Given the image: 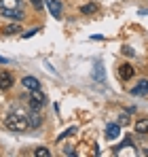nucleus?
Masks as SVG:
<instances>
[{"mask_svg": "<svg viewBox=\"0 0 148 157\" xmlns=\"http://www.w3.org/2000/svg\"><path fill=\"white\" fill-rule=\"evenodd\" d=\"M4 125H6L11 132H25L28 128H30L28 117H25L24 113H9L6 119H4Z\"/></svg>", "mask_w": 148, "mask_h": 157, "instance_id": "1", "label": "nucleus"}, {"mask_svg": "<svg viewBox=\"0 0 148 157\" xmlns=\"http://www.w3.org/2000/svg\"><path fill=\"white\" fill-rule=\"evenodd\" d=\"M47 102V96L40 91V89H34L32 94H30V106L32 108H40V106H45Z\"/></svg>", "mask_w": 148, "mask_h": 157, "instance_id": "2", "label": "nucleus"}, {"mask_svg": "<svg viewBox=\"0 0 148 157\" xmlns=\"http://www.w3.org/2000/svg\"><path fill=\"white\" fill-rule=\"evenodd\" d=\"M45 4L49 6V13L55 19H61V2L59 0H45Z\"/></svg>", "mask_w": 148, "mask_h": 157, "instance_id": "3", "label": "nucleus"}, {"mask_svg": "<svg viewBox=\"0 0 148 157\" xmlns=\"http://www.w3.org/2000/svg\"><path fill=\"white\" fill-rule=\"evenodd\" d=\"M28 123H30V128H40V123H43V117H40L38 108H32V110L28 113Z\"/></svg>", "mask_w": 148, "mask_h": 157, "instance_id": "4", "label": "nucleus"}, {"mask_svg": "<svg viewBox=\"0 0 148 157\" xmlns=\"http://www.w3.org/2000/svg\"><path fill=\"white\" fill-rule=\"evenodd\" d=\"M129 91H131V96H146L148 94V78H142V81H140L138 85H133Z\"/></svg>", "mask_w": 148, "mask_h": 157, "instance_id": "5", "label": "nucleus"}, {"mask_svg": "<svg viewBox=\"0 0 148 157\" xmlns=\"http://www.w3.org/2000/svg\"><path fill=\"white\" fill-rule=\"evenodd\" d=\"M121 136V125L119 123H110L108 128H106V138L108 140H117Z\"/></svg>", "mask_w": 148, "mask_h": 157, "instance_id": "6", "label": "nucleus"}, {"mask_svg": "<svg viewBox=\"0 0 148 157\" xmlns=\"http://www.w3.org/2000/svg\"><path fill=\"white\" fill-rule=\"evenodd\" d=\"M21 83H24L25 89H30V91H34V89H40V81L36 77H24L21 78Z\"/></svg>", "mask_w": 148, "mask_h": 157, "instance_id": "7", "label": "nucleus"}, {"mask_svg": "<svg viewBox=\"0 0 148 157\" xmlns=\"http://www.w3.org/2000/svg\"><path fill=\"white\" fill-rule=\"evenodd\" d=\"M93 78L98 81V83H106V75H104V64L98 62L95 64V68H93Z\"/></svg>", "mask_w": 148, "mask_h": 157, "instance_id": "8", "label": "nucleus"}, {"mask_svg": "<svg viewBox=\"0 0 148 157\" xmlns=\"http://www.w3.org/2000/svg\"><path fill=\"white\" fill-rule=\"evenodd\" d=\"M119 75H121V78H123V81H129V78L133 77V66H131V64H121Z\"/></svg>", "mask_w": 148, "mask_h": 157, "instance_id": "9", "label": "nucleus"}, {"mask_svg": "<svg viewBox=\"0 0 148 157\" xmlns=\"http://www.w3.org/2000/svg\"><path fill=\"white\" fill-rule=\"evenodd\" d=\"M11 85H13L11 72H0V89H9Z\"/></svg>", "mask_w": 148, "mask_h": 157, "instance_id": "10", "label": "nucleus"}, {"mask_svg": "<svg viewBox=\"0 0 148 157\" xmlns=\"http://www.w3.org/2000/svg\"><path fill=\"white\" fill-rule=\"evenodd\" d=\"M0 6L4 11H11V9H19V0H0Z\"/></svg>", "mask_w": 148, "mask_h": 157, "instance_id": "11", "label": "nucleus"}, {"mask_svg": "<svg viewBox=\"0 0 148 157\" xmlns=\"http://www.w3.org/2000/svg\"><path fill=\"white\" fill-rule=\"evenodd\" d=\"M2 15H4V17H9V19H21V17H24V13H21L19 9H11V11H4Z\"/></svg>", "mask_w": 148, "mask_h": 157, "instance_id": "12", "label": "nucleus"}, {"mask_svg": "<svg viewBox=\"0 0 148 157\" xmlns=\"http://www.w3.org/2000/svg\"><path fill=\"white\" fill-rule=\"evenodd\" d=\"M135 132L138 134H148V119H140L135 123Z\"/></svg>", "mask_w": 148, "mask_h": 157, "instance_id": "13", "label": "nucleus"}, {"mask_svg": "<svg viewBox=\"0 0 148 157\" xmlns=\"http://www.w3.org/2000/svg\"><path fill=\"white\" fill-rule=\"evenodd\" d=\"M95 9H98V6H95L93 2H89V4H85V6L80 9V13H85V15H91V13H95Z\"/></svg>", "mask_w": 148, "mask_h": 157, "instance_id": "14", "label": "nucleus"}, {"mask_svg": "<svg viewBox=\"0 0 148 157\" xmlns=\"http://www.w3.org/2000/svg\"><path fill=\"white\" fill-rule=\"evenodd\" d=\"M19 30H21V28L15 26V24H11V26H4V28H2V32H4V34H17Z\"/></svg>", "mask_w": 148, "mask_h": 157, "instance_id": "15", "label": "nucleus"}, {"mask_svg": "<svg viewBox=\"0 0 148 157\" xmlns=\"http://www.w3.org/2000/svg\"><path fill=\"white\" fill-rule=\"evenodd\" d=\"M34 155H36V157H49L51 153H49V149L40 147V149H36V151H34Z\"/></svg>", "mask_w": 148, "mask_h": 157, "instance_id": "16", "label": "nucleus"}, {"mask_svg": "<svg viewBox=\"0 0 148 157\" xmlns=\"http://www.w3.org/2000/svg\"><path fill=\"white\" fill-rule=\"evenodd\" d=\"M129 123V115H121V119H119V125H127Z\"/></svg>", "mask_w": 148, "mask_h": 157, "instance_id": "17", "label": "nucleus"}, {"mask_svg": "<svg viewBox=\"0 0 148 157\" xmlns=\"http://www.w3.org/2000/svg\"><path fill=\"white\" fill-rule=\"evenodd\" d=\"M32 4H34V9H43L45 2H43V0H32Z\"/></svg>", "mask_w": 148, "mask_h": 157, "instance_id": "18", "label": "nucleus"}]
</instances>
